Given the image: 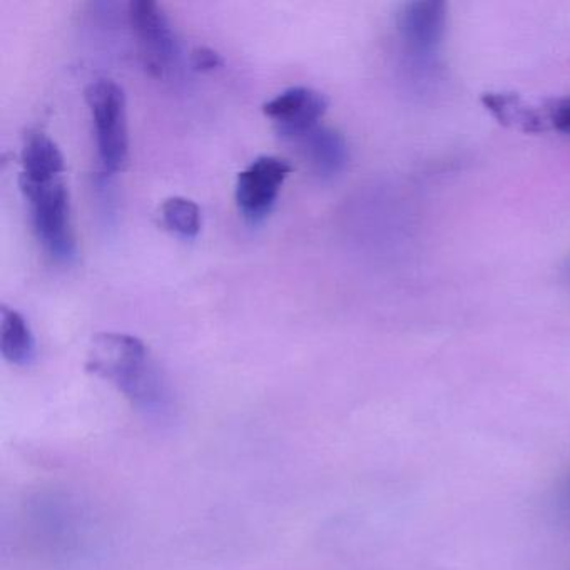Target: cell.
Wrapping results in <instances>:
<instances>
[{
  "label": "cell",
  "mask_w": 570,
  "mask_h": 570,
  "mask_svg": "<svg viewBox=\"0 0 570 570\" xmlns=\"http://www.w3.org/2000/svg\"><path fill=\"white\" fill-rule=\"evenodd\" d=\"M86 368L112 383L132 405L158 412L166 403V389L141 340L126 333H101L89 346Z\"/></svg>",
  "instance_id": "1"
},
{
  "label": "cell",
  "mask_w": 570,
  "mask_h": 570,
  "mask_svg": "<svg viewBox=\"0 0 570 570\" xmlns=\"http://www.w3.org/2000/svg\"><path fill=\"white\" fill-rule=\"evenodd\" d=\"M19 186L28 202L36 238L45 252L56 262H71L76 256V236L72 229L71 199L65 178L46 183L19 178Z\"/></svg>",
  "instance_id": "2"
},
{
  "label": "cell",
  "mask_w": 570,
  "mask_h": 570,
  "mask_svg": "<svg viewBox=\"0 0 570 570\" xmlns=\"http://www.w3.org/2000/svg\"><path fill=\"white\" fill-rule=\"evenodd\" d=\"M86 102L95 122L102 168L108 173L119 171L129 155L125 89L111 79H98L86 89Z\"/></svg>",
  "instance_id": "3"
},
{
  "label": "cell",
  "mask_w": 570,
  "mask_h": 570,
  "mask_svg": "<svg viewBox=\"0 0 570 570\" xmlns=\"http://www.w3.org/2000/svg\"><path fill=\"white\" fill-rule=\"evenodd\" d=\"M128 18L146 71L153 78H165L176 51L168 16L155 0H132Z\"/></svg>",
  "instance_id": "4"
},
{
  "label": "cell",
  "mask_w": 570,
  "mask_h": 570,
  "mask_svg": "<svg viewBox=\"0 0 570 570\" xmlns=\"http://www.w3.org/2000/svg\"><path fill=\"white\" fill-rule=\"evenodd\" d=\"M446 19V4L440 0H416L403 6L399 14L400 39L415 68H429L439 55Z\"/></svg>",
  "instance_id": "5"
},
{
  "label": "cell",
  "mask_w": 570,
  "mask_h": 570,
  "mask_svg": "<svg viewBox=\"0 0 570 570\" xmlns=\"http://www.w3.org/2000/svg\"><path fill=\"white\" fill-rule=\"evenodd\" d=\"M293 168L276 156H259L236 178L235 198L248 222L258 223L272 213Z\"/></svg>",
  "instance_id": "6"
},
{
  "label": "cell",
  "mask_w": 570,
  "mask_h": 570,
  "mask_svg": "<svg viewBox=\"0 0 570 570\" xmlns=\"http://www.w3.org/2000/svg\"><path fill=\"white\" fill-rule=\"evenodd\" d=\"M326 109L325 95L303 86L286 89L263 106V112L272 119L278 135L289 141L318 126Z\"/></svg>",
  "instance_id": "7"
},
{
  "label": "cell",
  "mask_w": 570,
  "mask_h": 570,
  "mask_svg": "<svg viewBox=\"0 0 570 570\" xmlns=\"http://www.w3.org/2000/svg\"><path fill=\"white\" fill-rule=\"evenodd\" d=\"M293 142L302 158L308 163L309 168L322 178H335L340 173L345 171L348 165V142L336 129L318 125L305 135L293 139Z\"/></svg>",
  "instance_id": "8"
},
{
  "label": "cell",
  "mask_w": 570,
  "mask_h": 570,
  "mask_svg": "<svg viewBox=\"0 0 570 570\" xmlns=\"http://www.w3.org/2000/svg\"><path fill=\"white\" fill-rule=\"evenodd\" d=\"M482 105L500 125L517 129L525 135L549 131L543 109L533 108L513 92H485Z\"/></svg>",
  "instance_id": "9"
},
{
  "label": "cell",
  "mask_w": 570,
  "mask_h": 570,
  "mask_svg": "<svg viewBox=\"0 0 570 570\" xmlns=\"http://www.w3.org/2000/svg\"><path fill=\"white\" fill-rule=\"evenodd\" d=\"M21 178L29 181L46 183L62 178L66 171L65 156L59 146L41 131L26 135L21 153Z\"/></svg>",
  "instance_id": "10"
},
{
  "label": "cell",
  "mask_w": 570,
  "mask_h": 570,
  "mask_svg": "<svg viewBox=\"0 0 570 570\" xmlns=\"http://www.w3.org/2000/svg\"><path fill=\"white\" fill-rule=\"evenodd\" d=\"M0 353L12 365L28 366L36 358V338L21 313L11 306L0 308Z\"/></svg>",
  "instance_id": "11"
},
{
  "label": "cell",
  "mask_w": 570,
  "mask_h": 570,
  "mask_svg": "<svg viewBox=\"0 0 570 570\" xmlns=\"http://www.w3.org/2000/svg\"><path fill=\"white\" fill-rule=\"evenodd\" d=\"M163 223L183 238H196L202 232V209L191 199L175 196L161 206Z\"/></svg>",
  "instance_id": "12"
},
{
  "label": "cell",
  "mask_w": 570,
  "mask_h": 570,
  "mask_svg": "<svg viewBox=\"0 0 570 570\" xmlns=\"http://www.w3.org/2000/svg\"><path fill=\"white\" fill-rule=\"evenodd\" d=\"M542 109L550 129L570 135V96L553 99Z\"/></svg>",
  "instance_id": "13"
},
{
  "label": "cell",
  "mask_w": 570,
  "mask_h": 570,
  "mask_svg": "<svg viewBox=\"0 0 570 570\" xmlns=\"http://www.w3.org/2000/svg\"><path fill=\"white\" fill-rule=\"evenodd\" d=\"M191 65L196 71L212 72L215 71V69L222 68L223 59L218 52L203 46V48H196L195 51L191 52Z\"/></svg>",
  "instance_id": "14"
},
{
  "label": "cell",
  "mask_w": 570,
  "mask_h": 570,
  "mask_svg": "<svg viewBox=\"0 0 570 570\" xmlns=\"http://www.w3.org/2000/svg\"><path fill=\"white\" fill-rule=\"evenodd\" d=\"M557 515L570 529V475L560 483L556 495Z\"/></svg>",
  "instance_id": "15"
}]
</instances>
